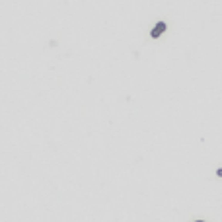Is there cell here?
I'll list each match as a JSON object with an SVG mask.
<instances>
[{"mask_svg":"<svg viewBox=\"0 0 222 222\" xmlns=\"http://www.w3.org/2000/svg\"><path fill=\"white\" fill-rule=\"evenodd\" d=\"M216 175H218V177H222V168H218V169H216Z\"/></svg>","mask_w":222,"mask_h":222,"instance_id":"2","label":"cell"},{"mask_svg":"<svg viewBox=\"0 0 222 222\" xmlns=\"http://www.w3.org/2000/svg\"><path fill=\"white\" fill-rule=\"evenodd\" d=\"M164 31H166V24H164V21H160V24H158L156 27L152 29V31H150V35H152L154 39H156V37H160V35H162V33H164Z\"/></svg>","mask_w":222,"mask_h":222,"instance_id":"1","label":"cell"},{"mask_svg":"<svg viewBox=\"0 0 222 222\" xmlns=\"http://www.w3.org/2000/svg\"><path fill=\"white\" fill-rule=\"evenodd\" d=\"M199 222H203V220H199Z\"/></svg>","mask_w":222,"mask_h":222,"instance_id":"3","label":"cell"}]
</instances>
